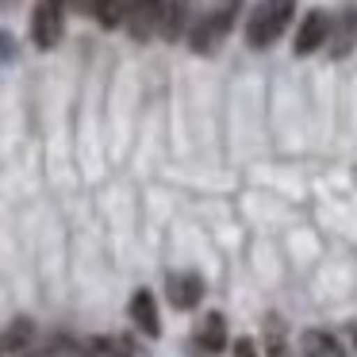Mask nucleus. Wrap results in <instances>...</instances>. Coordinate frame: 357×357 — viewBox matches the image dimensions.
<instances>
[{"label": "nucleus", "instance_id": "obj_1", "mask_svg": "<svg viewBox=\"0 0 357 357\" xmlns=\"http://www.w3.org/2000/svg\"><path fill=\"white\" fill-rule=\"evenodd\" d=\"M238 8H242V0H215V4H211V8L192 24V31H188V47H192L196 54H215L219 43L231 35Z\"/></svg>", "mask_w": 357, "mask_h": 357}, {"label": "nucleus", "instance_id": "obj_2", "mask_svg": "<svg viewBox=\"0 0 357 357\" xmlns=\"http://www.w3.org/2000/svg\"><path fill=\"white\" fill-rule=\"evenodd\" d=\"M296 16V0H261L246 20V43L254 50H265L284 35V27Z\"/></svg>", "mask_w": 357, "mask_h": 357}, {"label": "nucleus", "instance_id": "obj_3", "mask_svg": "<svg viewBox=\"0 0 357 357\" xmlns=\"http://www.w3.org/2000/svg\"><path fill=\"white\" fill-rule=\"evenodd\" d=\"M66 35V0H39L31 12V43L39 50H54Z\"/></svg>", "mask_w": 357, "mask_h": 357}, {"label": "nucleus", "instance_id": "obj_4", "mask_svg": "<svg viewBox=\"0 0 357 357\" xmlns=\"http://www.w3.org/2000/svg\"><path fill=\"white\" fill-rule=\"evenodd\" d=\"M326 31H331V16H326L323 8H311L307 16L300 20V27H296V43H292V50H296L300 58L315 54L319 47H326Z\"/></svg>", "mask_w": 357, "mask_h": 357}, {"label": "nucleus", "instance_id": "obj_5", "mask_svg": "<svg viewBox=\"0 0 357 357\" xmlns=\"http://www.w3.org/2000/svg\"><path fill=\"white\" fill-rule=\"evenodd\" d=\"M188 24V0H154V35L162 39H181Z\"/></svg>", "mask_w": 357, "mask_h": 357}, {"label": "nucleus", "instance_id": "obj_6", "mask_svg": "<svg viewBox=\"0 0 357 357\" xmlns=\"http://www.w3.org/2000/svg\"><path fill=\"white\" fill-rule=\"evenodd\" d=\"M165 292H169V303L181 311L196 307L204 296V280L196 277V273H169V280H165Z\"/></svg>", "mask_w": 357, "mask_h": 357}, {"label": "nucleus", "instance_id": "obj_7", "mask_svg": "<svg viewBox=\"0 0 357 357\" xmlns=\"http://www.w3.org/2000/svg\"><path fill=\"white\" fill-rule=\"evenodd\" d=\"M326 43H331V58H346L357 43V8H346L338 20H331V31H326Z\"/></svg>", "mask_w": 357, "mask_h": 357}, {"label": "nucleus", "instance_id": "obj_8", "mask_svg": "<svg viewBox=\"0 0 357 357\" xmlns=\"http://www.w3.org/2000/svg\"><path fill=\"white\" fill-rule=\"evenodd\" d=\"M131 323L139 326L146 338H158L162 334V319H158V303L154 296L146 292V288H139V292L131 296Z\"/></svg>", "mask_w": 357, "mask_h": 357}, {"label": "nucleus", "instance_id": "obj_9", "mask_svg": "<svg viewBox=\"0 0 357 357\" xmlns=\"http://www.w3.org/2000/svg\"><path fill=\"white\" fill-rule=\"evenodd\" d=\"M123 27L131 31V39L146 43L154 35V0H131V8L123 16Z\"/></svg>", "mask_w": 357, "mask_h": 357}, {"label": "nucleus", "instance_id": "obj_10", "mask_svg": "<svg viewBox=\"0 0 357 357\" xmlns=\"http://www.w3.org/2000/svg\"><path fill=\"white\" fill-rule=\"evenodd\" d=\"M300 346H303V357H346L342 342L326 331H303Z\"/></svg>", "mask_w": 357, "mask_h": 357}, {"label": "nucleus", "instance_id": "obj_11", "mask_svg": "<svg viewBox=\"0 0 357 357\" xmlns=\"http://www.w3.org/2000/svg\"><path fill=\"white\" fill-rule=\"evenodd\" d=\"M265 357H292L288 326L280 315H265Z\"/></svg>", "mask_w": 357, "mask_h": 357}, {"label": "nucleus", "instance_id": "obj_12", "mask_svg": "<svg viewBox=\"0 0 357 357\" xmlns=\"http://www.w3.org/2000/svg\"><path fill=\"white\" fill-rule=\"evenodd\" d=\"M196 338H200V346L208 349V354H219V349L227 346V323H223V315H219V311H211V315L200 323V334H196Z\"/></svg>", "mask_w": 357, "mask_h": 357}, {"label": "nucleus", "instance_id": "obj_13", "mask_svg": "<svg viewBox=\"0 0 357 357\" xmlns=\"http://www.w3.org/2000/svg\"><path fill=\"white\" fill-rule=\"evenodd\" d=\"M127 8H131V0H100V8H96V24L100 27H123V16H127Z\"/></svg>", "mask_w": 357, "mask_h": 357}, {"label": "nucleus", "instance_id": "obj_14", "mask_svg": "<svg viewBox=\"0 0 357 357\" xmlns=\"http://www.w3.org/2000/svg\"><path fill=\"white\" fill-rule=\"evenodd\" d=\"M31 334H35V326L27 323V319H16V323L8 326V331H4V349H12V354H16V349H24L27 342H31Z\"/></svg>", "mask_w": 357, "mask_h": 357}, {"label": "nucleus", "instance_id": "obj_15", "mask_svg": "<svg viewBox=\"0 0 357 357\" xmlns=\"http://www.w3.org/2000/svg\"><path fill=\"white\" fill-rule=\"evenodd\" d=\"M85 357H131V349L119 338H93L85 346Z\"/></svg>", "mask_w": 357, "mask_h": 357}, {"label": "nucleus", "instance_id": "obj_16", "mask_svg": "<svg viewBox=\"0 0 357 357\" xmlns=\"http://www.w3.org/2000/svg\"><path fill=\"white\" fill-rule=\"evenodd\" d=\"M0 58H4V62H12V58H16V39H12L8 31H0Z\"/></svg>", "mask_w": 357, "mask_h": 357}, {"label": "nucleus", "instance_id": "obj_17", "mask_svg": "<svg viewBox=\"0 0 357 357\" xmlns=\"http://www.w3.org/2000/svg\"><path fill=\"white\" fill-rule=\"evenodd\" d=\"M70 8H73V12H81V16H96L100 0H70Z\"/></svg>", "mask_w": 357, "mask_h": 357}, {"label": "nucleus", "instance_id": "obj_18", "mask_svg": "<svg viewBox=\"0 0 357 357\" xmlns=\"http://www.w3.org/2000/svg\"><path fill=\"white\" fill-rule=\"evenodd\" d=\"M234 357H257L254 338H238V342H234Z\"/></svg>", "mask_w": 357, "mask_h": 357}, {"label": "nucleus", "instance_id": "obj_19", "mask_svg": "<svg viewBox=\"0 0 357 357\" xmlns=\"http://www.w3.org/2000/svg\"><path fill=\"white\" fill-rule=\"evenodd\" d=\"M50 357H77V349H73L70 342H62V338H58L54 346H50Z\"/></svg>", "mask_w": 357, "mask_h": 357}, {"label": "nucleus", "instance_id": "obj_20", "mask_svg": "<svg viewBox=\"0 0 357 357\" xmlns=\"http://www.w3.org/2000/svg\"><path fill=\"white\" fill-rule=\"evenodd\" d=\"M12 4H20V0H0V8H12Z\"/></svg>", "mask_w": 357, "mask_h": 357}, {"label": "nucleus", "instance_id": "obj_21", "mask_svg": "<svg viewBox=\"0 0 357 357\" xmlns=\"http://www.w3.org/2000/svg\"><path fill=\"white\" fill-rule=\"evenodd\" d=\"M354 342H357V326H354Z\"/></svg>", "mask_w": 357, "mask_h": 357}]
</instances>
